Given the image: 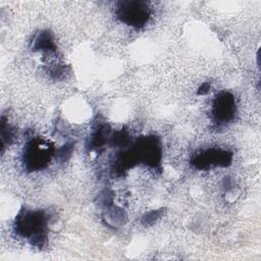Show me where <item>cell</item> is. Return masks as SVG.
<instances>
[{"mask_svg": "<svg viewBox=\"0 0 261 261\" xmlns=\"http://www.w3.org/2000/svg\"><path fill=\"white\" fill-rule=\"evenodd\" d=\"M15 229L23 237L35 238L41 242L43 230L45 229V217L40 211H30L24 214H20L16 220Z\"/></svg>", "mask_w": 261, "mask_h": 261, "instance_id": "obj_1", "label": "cell"}, {"mask_svg": "<svg viewBox=\"0 0 261 261\" xmlns=\"http://www.w3.org/2000/svg\"><path fill=\"white\" fill-rule=\"evenodd\" d=\"M117 14L125 23L134 27H141L147 21L150 11L145 2L128 1L120 3L117 9Z\"/></svg>", "mask_w": 261, "mask_h": 261, "instance_id": "obj_2", "label": "cell"}, {"mask_svg": "<svg viewBox=\"0 0 261 261\" xmlns=\"http://www.w3.org/2000/svg\"><path fill=\"white\" fill-rule=\"evenodd\" d=\"M230 161V155L228 152L209 150L201 155H198L195 160L197 167H207L208 165H227Z\"/></svg>", "mask_w": 261, "mask_h": 261, "instance_id": "obj_3", "label": "cell"}, {"mask_svg": "<svg viewBox=\"0 0 261 261\" xmlns=\"http://www.w3.org/2000/svg\"><path fill=\"white\" fill-rule=\"evenodd\" d=\"M233 98L225 93L219 95L214 102V116L218 121H228L233 115Z\"/></svg>", "mask_w": 261, "mask_h": 261, "instance_id": "obj_4", "label": "cell"}, {"mask_svg": "<svg viewBox=\"0 0 261 261\" xmlns=\"http://www.w3.org/2000/svg\"><path fill=\"white\" fill-rule=\"evenodd\" d=\"M49 149L45 146H41L40 144L35 145L33 142L27 149L25 159L27 164L30 165L33 169L41 168L43 164H45L48 160Z\"/></svg>", "mask_w": 261, "mask_h": 261, "instance_id": "obj_5", "label": "cell"}, {"mask_svg": "<svg viewBox=\"0 0 261 261\" xmlns=\"http://www.w3.org/2000/svg\"><path fill=\"white\" fill-rule=\"evenodd\" d=\"M35 48H37V50H53L55 45L50 36L47 33H43L36 41Z\"/></svg>", "mask_w": 261, "mask_h": 261, "instance_id": "obj_6", "label": "cell"}, {"mask_svg": "<svg viewBox=\"0 0 261 261\" xmlns=\"http://www.w3.org/2000/svg\"><path fill=\"white\" fill-rule=\"evenodd\" d=\"M209 88H210L209 84H203V85L199 88L198 93H199V94H206V93L209 91Z\"/></svg>", "mask_w": 261, "mask_h": 261, "instance_id": "obj_7", "label": "cell"}]
</instances>
